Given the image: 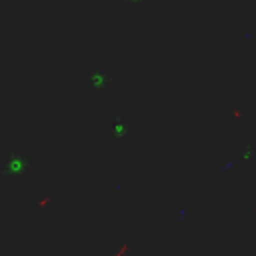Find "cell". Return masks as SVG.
Masks as SVG:
<instances>
[{
  "instance_id": "cell-1",
  "label": "cell",
  "mask_w": 256,
  "mask_h": 256,
  "mask_svg": "<svg viewBox=\"0 0 256 256\" xmlns=\"http://www.w3.org/2000/svg\"><path fill=\"white\" fill-rule=\"evenodd\" d=\"M4 166H6V170H4V172H6L8 176L18 178V176L26 170V158H24V156H18V154H12V156H8V158H6Z\"/></svg>"
}]
</instances>
